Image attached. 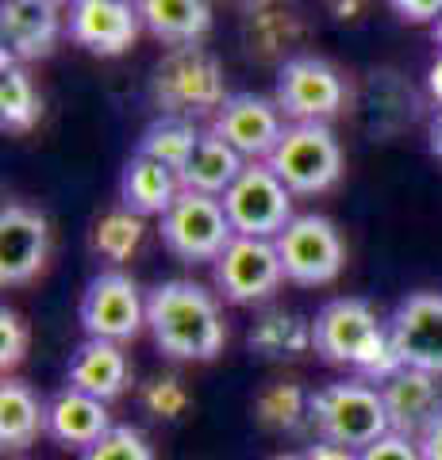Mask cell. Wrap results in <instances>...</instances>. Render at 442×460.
<instances>
[{"mask_svg": "<svg viewBox=\"0 0 442 460\" xmlns=\"http://www.w3.org/2000/svg\"><path fill=\"white\" fill-rule=\"evenodd\" d=\"M158 93L166 96V115H181L193 119L201 111L216 115L223 104V89H220V69L212 58L196 54L189 47H181L169 62L158 69Z\"/></svg>", "mask_w": 442, "mask_h": 460, "instance_id": "14", "label": "cell"}, {"mask_svg": "<svg viewBox=\"0 0 442 460\" xmlns=\"http://www.w3.org/2000/svg\"><path fill=\"white\" fill-rule=\"evenodd\" d=\"M112 426L116 422H112V414H108V402L85 395L77 387H62V392L47 402V434L59 445H66V449L85 453L89 445L101 441Z\"/></svg>", "mask_w": 442, "mask_h": 460, "instance_id": "18", "label": "cell"}, {"mask_svg": "<svg viewBox=\"0 0 442 460\" xmlns=\"http://www.w3.org/2000/svg\"><path fill=\"white\" fill-rule=\"evenodd\" d=\"M416 445H419V456L423 460H442V414L423 429V438Z\"/></svg>", "mask_w": 442, "mask_h": 460, "instance_id": "35", "label": "cell"}, {"mask_svg": "<svg viewBox=\"0 0 442 460\" xmlns=\"http://www.w3.org/2000/svg\"><path fill=\"white\" fill-rule=\"evenodd\" d=\"M358 460H423L419 456V445L404 438V434H384L381 441L365 445V449L358 453Z\"/></svg>", "mask_w": 442, "mask_h": 460, "instance_id": "32", "label": "cell"}, {"mask_svg": "<svg viewBox=\"0 0 442 460\" xmlns=\"http://www.w3.org/2000/svg\"><path fill=\"white\" fill-rule=\"evenodd\" d=\"M23 353H27V323L12 307H5L0 311V368H5V376L23 361Z\"/></svg>", "mask_w": 442, "mask_h": 460, "instance_id": "30", "label": "cell"}, {"mask_svg": "<svg viewBox=\"0 0 442 460\" xmlns=\"http://www.w3.org/2000/svg\"><path fill=\"white\" fill-rule=\"evenodd\" d=\"M274 100L284 119L293 123H327L342 108L347 89H342V77L335 74V66H327L323 58L301 54L281 66Z\"/></svg>", "mask_w": 442, "mask_h": 460, "instance_id": "9", "label": "cell"}, {"mask_svg": "<svg viewBox=\"0 0 442 460\" xmlns=\"http://www.w3.org/2000/svg\"><path fill=\"white\" fill-rule=\"evenodd\" d=\"M427 146H431V154L442 162V111L431 119V131H427Z\"/></svg>", "mask_w": 442, "mask_h": 460, "instance_id": "37", "label": "cell"}, {"mask_svg": "<svg viewBox=\"0 0 442 460\" xmlns=\"http://www.w3.org/2000/svg\"><path fill=\"white\" fill-rule=\"evenodd\" d=\"M212 135H220L247 162H266L284 135V115L277 100H266L258 93H231L212 115Z\"/></svg>", "mask_w": 442, "mask_h": 460, "instance_id": "11", "label": "cell"}, {"mask_svg": "<svg viewBox=\"0 0 442 460\" xmlns=\"http://www.w3.org/2000/svg\"><path fill=\"white\" fill-rule=\"evenodd\" d=\"M304 460H358V449L338 445V441H327V438H316L304 449Z\"/></svg>", "mask_w": 442, "mask_h": 460, "instance_id": "34", "label": "cell"}, {"mask_svg": "<svg viewBox=\"0 0 442 460\" xmlns=\"http://www.w3.org/2000/svg\"><path fill=\"white\" fill-rule=\"evenodd\" d=\"M39 115L42 100L35 93L32 74L5 54V66H0V127L8 135H27L39 123Z\"/></svg>", "mask_w": 442, "mask_h": 460, "instance_id": "24", "label": "cell"}, {"mask_svg": "<svg viewBox=\"0 0 442 460\" xmlns=\"http://www.w3.org/2000/svg\"><path fill=\"white\" fill-rule=\"evenodd\" d=\"M427 93H431V100L442 108V50H438L435 62H431V69H427Z\"/></svg>", "mask_w": 442, "mask_h": 460, "instance_id": "36", "label": "cell"}, {"mask_svg": "<svg viewBox=\"0 0 442 460\" xmlns=\"http://www.w3.org/2000/svg\"><path fill=\"white\" fill-rule=\"evenodd\" d=\"M142 242V215L127 211V208H116L108 211L101 223L93 226V250L104 257V261H127Z\"/></svg>", "mask_w": 442, "mask_h": 460, "instance_id": "26", "label": "cell"}, {"mask_svg": "<svg viewBox=\"0 0 442 460\" xmlns=\"http://www.w3.org/2000/svg\"><path fill=\"white\" fill-rule=\"evenodd\" d=\"M147 407L154 411V414H162V419H177V414L185 411V387L177 384V380H158V384H150L147 387Z\"/></svg>", "mask_w": 442, "mask_h": 460, "instance_id": "31", "label": "cell"}, {"mask_svg": "<svg viewBox=\"0 0 442 460\" xmlns=\"http://www.w3.org/2000/svg\"><path fill=\"white\" fill-rule=\"evenodd\" d=\"M81 460H154V445L139 426H112L101 441L81 453Z\"/></svg>", "mask_w": 442, "mask_h": 460, "instance_id": "29", "label": "cell"}, {"mask_svg": "<svg viewBox=\"0 0 442 460\" xmlns=\"http://www.w3.org/2000/svg\"><path fill=\"white\" fill-rule=\"evenodd\" d=\"M212 269H216V288L231 304H258V299L274 296L284 280L277 242H269V238L235 234L231 246L216 257Z\"/></svg>", "mask_w": 442, "mask_h": 460, "instance_id": "10", "label": "cell"}, {"mask_svg": "<svg viewBox=\"0 0 442 460\" xmlns=\"http://www.w3.org/2000/svg\"><path fill=\"white\" fill-rule=\"evenodd\" d=\"M377 387H381L384 411H389L392 434L419 441L423 429L442 414V387H438V376H431V372L396 368L392 376Z\"/></svg>", "mask_w": 442, "mask_h": 460, "instance_id": "16", "label": "cell"}, {"mask_svg": "<svg viewBox=\"0 0 442 460\" xmlns=\"http://www.w3.org/2000/svg\"><path fill=\"white\" fill-rule=\"evenodd\" d=\"M62 35V20L54 8H35V4H16L5 0L0 4V39H5V54L12 62H35L54 50Z\"/></svg>", "mask_w": 442, "mask_h": 460, "instance_id": "19", "label": "cell"}, {"mask_svg": "<svg viewBox=\"0 0 442 460\" xmlns=\"http://www.w3.org/2000/svg\"><path fill=\"white\" fill-rule=\"evenodd\" d=\"M258 422L277 434H293L301 422H308V392L296 384H277L258 399Z\"/></svg>", "mask_w": 442, "mask_h": 460, "instance_id": "28", "label": "cell"}, {"mask_svg": "<svg viewBox=\"0 0 442 460\" xmlns=\"http://www.w3.org/2000/svg\"><path fill=\"white\" fill-rule=\"evenodd\" d=\"M235 226L223 211V199L204 192H185L162 215V246L185 265H216V257L231 246Z\"/></svg>", "mask_w": 442, "mask_h": 460, "instance_id": "5", "label": "cell"}, {"mask_svg": "<svg viewBox=\"0 0 442 460\" xmlns=\"http://www.w3.org/2000/svg\"><path fill=\"white\" fill-rule=\"evenodd\" d=\"M181 196L177 172L147 154H131L120 172V208L135 215H166Z\"/></svg>", "mask_w": 442, "mask_h": 460, "instance_id": "20", "label": "cell"}, {"mask_svg": "<svg viewBox=\"0 0 442 460\" xmlns=\"http://www.w3.org/2000/svg\"><path fill=\"white\" fill-rule=\"evenodd\" d=\"M154 345L174 361H212L223 353L227 326L216 296L196 280H166L147 296Z\"/></svg>", "mask_w": 442, "mask_h": 460, "instance_id": "1", "label": "cell"}, {"mask_svg": "<svg viewBox=\"0 0 442 460\" xmlns=\"http://www.w3.org/2000/svg\"><path fill=\"white\" fill-rule=\"evenodd\" d=\"M308 422L316 434L327 441L350 445V449H365V445L381 441L392 434L389 411H384L381 387L365 380H342V384H323L308 392Z\"/></svg>", "mask_w": 442, "mask_h": 460, "instance_id": "3", "label": "cell"}, {"mask_svg": "<svg viewBox=\"0 0 442 460\" xmlns=\"http://www.w3.org/2000/svg\"><path fill=\"white\" fill-rule=\"evenodd\" d=\"M139 8L135 0H69L66 31L77 47L116 58L135 42L139 35Z\"/></svg>", "mask_w": 442, "mask_h": 460, "instance_id": "15", "label": "cell"}, {"mask_svg": "<svg viewBox=\"0 0 442 460\" xmlns=\"http://www.w3.org/2000/svg\"><path fill=\"white\" fill-rule=\"evenodd\" d=\"M16 4H35V8H54V12H59L66 0H16Z\"/></svg>", "mask_w": 442, "mask_h": 460, "instance_id": "38", "label": "cell"}, {"mask_svg": "<svg viewBox=\"0 0 442 460\" xmlns=\"http://www.w3.org/2000/svg\"><path fill=\"white\" fill-rule=\"evenodd\" d=\"M396 361L442 376V292H411L389 319Z\"/></svg>", "mask_w": 442, "mask_h": 460, "instance_id": "12", "label": "cell"}, {"mask_svg": "<svg viewBox=\"0 0 442 460\" xmlns=\"http://www.w3.org/2000/svg\"><path fill=\"white\" fill-rule=\"evenodd\" d=\"M242 169H247V157L227 146L220 135L204 131L201 142H196V150L189 154V162L181 165L177 181H181L185 192H204V196L223 199L227 189L239 181Z\"/></svg>", "mask_w": 442, "mask_h": 460, "instance_id": "21", "label": "cell"}, {"mask_svg": "<svg viewBox=\"0 0 442 460\" xmlns=\"http://www.w3.org/2000/svg\"><path fill=\"white\" fill-rule=\"evenodd\" d=\"M431 35H435V42H438V47H442V20L431 27Z\"/></svg>", "mask_w": 442, "mask_h": 460, "instance_id": "40", "label": "cell"}, {"mask_svg": "<svg viewBox=\"0 0 442 460\" xmlns=\"http://www.w3.org/2000/svg\"><path fill=\"white\" fill-rule=\"evenodd\" d=\"M223 211L235 234L274 242L293 223V192L269 169V162H247V169L239 172V181L223 196Z\"/></svg>", "mask_w": 442, "mask_h": 460, "instance_id": "6", "label": "cell"}, {"mask_svg": "<svg viewBox=\"0 0 442 460\" xmlns=\"http://www.w3.org/2000/svg\"><path fill=\"white\" fill-rule=\"evenodd\" d=\"M196 142H201V131L193 127V119L162 115V119H154L147 131H142L135 154H147V157H154V162H162L174 172H181V165L189 162V154L196 150Z\"/></svg>", "mask_w": 442, "mask_h": 460, "instance_id": "25", "label": "cell"}, {"mask_svg": "<svg viewBox=\"0 0 442 460\" xmlns=\"http://www.w3.org/2000/svg\"><path fill=\"white\" fill-rule=\"evenodd\" d=\"M389 8L408 23H438L442 20V0H389Z\"/></svg>", "mask_w": 442, "mask_h": 460, "instance_id": "33", "label": "cell"}, {"mask_svg": "<svg viewBox=\"0 0 442 460\" xmlns=\"http://www.w3.org/2000/svg\"><path fill=\"white\" fill-rule=\"evenodd\" d=\"M284 280L301 288L331 284L347 265V242L327 215H293V223L274 238Z\"/></svg>", "mask_w": 442, "mask_h": 460, "instance_id": "7", "label": "cell"}, {"mask_svg": "<svg viewBox=\"0 0 442 460\" xmlns=\"http://www.w3.org/2000/svg\"><path fill=\"white\" fill-rule=\"evenodd\" d=\"M250 345L266 357H296L311 345V326L293 319V314H269L250 334Z\"/></svg>", "mask_w": 442, "mask_h": 460, "instance_id": "27", "label": "cell"}, {"mask_svg": "<svg viewBox=\"0 0 442 460\" xmlns=\"http://www.w3.org/2000/svg\"><path fill=\"white\" fill-rule=\"evenodd\" d=\"M142 27L166 47H193L212 27L208 0H135Z\"/></svg>", "mask_w": 442, "mask_h": 460, "instance_id": "22", "label": "cell"}, {"mask_svg": "<svg viewBox=\"0 0 442 460\" xmlns=\"http://www.w3.org/2000/svg\"><path fill=\"white\" fill-rule=\"evenodd\" d=\"M131 384V361H127L120 341H104V338H85L66 365V387L93 395V399H120Z\"/></svg>", "mask_w": 442, "mask_h": 460, "instance_id": "17", "label": "cell"}, {"mask_svg": "<svg viewBox=\"0 0 442 460\" xmlns=\"http://www.w3.org/2000/svg\"><path fill=\"white\" fill-rule=\"evenodd\" d=\"M269 169L289 184L293 196H320L342 177V146L327 123H293L284 127Z\"/></svg>", "mask_w": 442, "mask_h": 460, "instance_id": "4", "label": "cell"}, {"mask_svg": "<svg viewBox=\"0 0 442 460\" xmlns=\"http://www.w3.org/2000/svg\"><path fill=\"white\" fill-rule=\"evenodd\" d=\"M47 434V402H42L23 380L0 384V445L5 453H23Z\"/></svg>", "mask_w": 442, "mask_h": 460, "instance_id": "23", "label": "cell"}, {"mask_svg": "<svg viewBox=\"0 0 442 460\" xmlns=\"http://www.w3.org/2000/svg\"><path fill=\"white\" fill-rule=\"evenodd\" d=\"M81 326L89 338L104 341H131L147 326V299L139 296V284L120 269L96 272L81 292Z\"/></svg>", "mask_w": 442, "mask_h": 460, "instance_id": "8", "label": "cell"}, {"mask_svg": "<svg viewBox=\"0 0 442 460\" xmlns=\"http://www.w3.org/2000/svg\"><path fill=\"white\" fill-rule=\"evenodd\" d=\"M311 349H316L327 365L354 368L365 380L384 384L396 368H404L396 361L389 323L377 319V311L365 299H331L316 311L311 323Z\"/></svg>", "mask_w": 442, "mask_h": 460, "instance_id": "2", "label": "cell"}, {"mask_svg": "<svg viewBox=\"0 0 442 460\" xmlns=\"http://www.w3.org/2000/svg\"><path fill=\"white\" fill-rule=\"evenodd\" d=\"M50 223L27 204H5L0 211V284L20 288L47 265Z\"/></svg>", "mask_w": 442, "mask_h": 460, "instance_id": "13", "label": "cell"}, {"mask_svg": "<svg viewBox=\"0 0 442 460\" xmlns=\"http://www.w3.org/2000/svg\"><path fill=\"white\" fill-rule=\"evenodd\" d=\"M269 460H304V453H281V456H269Z\"/></svg>", "mask_w": 442, "mask_h": 460, "instance_id": "39", "label": "cell"}]
</instances>
